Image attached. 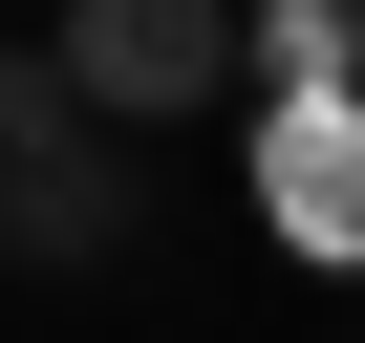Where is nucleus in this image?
<instances>
[{
  "label": "nucleus",
  "mask_w": 365,
  "mask_h": 343,
  "mask_svg": "<svg viewBox=\"0 0 365 343\" xmlns=\"http://www.w3.org/2000/svg\"><path fill=\"white\" fill-rule=\"evenodd\" d=\"M129 236V150H108V107H65L43 86V43H0V258H108Z\"/></svg>",
  "instance_id": "nucleus-1"
},
{
  "label": "nucleus",
  "mask_w": 365,
  "mask_h": 343,
  "mask_svg": "<svg viewBox=\"0 0 365 343\" xmlns=\"http://www.w3.org/2000/svg\"><path fill=\"white\" fill-rule=\"evenodd\" d=\"M43 86L108 107V129H172V107L237 86V0H65L43 22Z\"/></svg>",
  "instance_id": "nucleus-2"
},
{
  "label": "nucleus",
  "mask_w": 365,
  "mask_h": 343,
  "mask_svg": "<svg viewBox=\"0 0 365 343\" xmlns=\"http://www.w3.org/2000/svg\"><path fill=\"white\" fill-rule=\"evenodd\" d=\"M258 215H279V258H365V86L258 107Z\"/></svg>",
  "instance_id": "nucleus-3"
},
{
  "label": "nucleus",
  "mask_w": 365,
  "mask_h": 343,
  "mask_svg": "<svg viewBox=\"0 0 365 343\" xmlns=\"http://www.w3.org/2000/svg\"><path fill=\"white\" fill-rule=\"evenodd\" d=\"M237 86H365V0H237Z\"/></svg>",
  "instance_id": "nucleus-4"
}]
</instances>
